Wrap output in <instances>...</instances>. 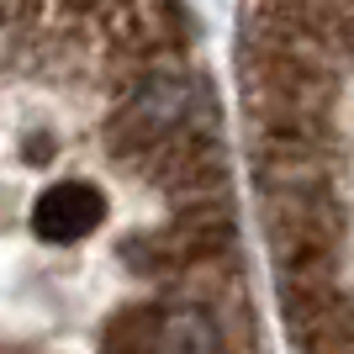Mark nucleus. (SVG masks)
I'll return each instance as SVG.
<instances>
[{
  "mask_svg": "<svg viewBox=\"0 0 354 354\" xmlns=\"http://www.w3.org/2000/svg\"><path fill=\"white\" fill-rule=\"evenodd\" d=\"M217 117L207 101V90L185 64H148V69H133L127 85H122V101L111 111V127H106V143L127 169L143 175L148 159L159 153L169 138H180L185 127Z\"/></svg>",
  "mask_w": 354,
  "mask_h": 354,
  "instance_id": "1",
  "label": "nucleus"
},
{
  "mask_svg": "<svg viewBox=\"0 0 354 354\" xmlns=\"http://www.w3.org/2000/svg\"><path fill=\"white\" fill-rule=\"evenodd\" d=\"M106 217V196L85 180H59L53 191L37 201V233L48 243H74V238H85L95 222Z\"/></svg>",
  "mask_w": 354,
  "mask_h": 354,
  "instance_id": "2",
  "label": "nucleus"
},
{
  "mask_svg": "<svg viewBox=\"0 0 354 354\" xmlns=\"http://www.w3.org/2000/svg\"><path fill=\"white\" fill-rule=\"evenodd\" d=\"M159 317L164 307H127L111 317V328H106V344L101 354H159Z\"/></svg>",
  "mask_w": 354,
  "mask_h": 354,
  "instance_id": "4",
  "label": "nucleus"
},
{
  "mask_svg": "<svg viewBox=\"0 0 354 354\" xmlns=\"http://www.w3.org/2000/svg\"><path fill=\"white\" fill-rule=\"evenodd\" d=\"M159 354H233V349H227V333H222L217 312L201 307V301H185V307H164Z\"/></svg>",
  "mask_w": 354,
  "mask_h": 354,
  "instance_id": "3",
  "label": "nucleus"
}]
</instances>
